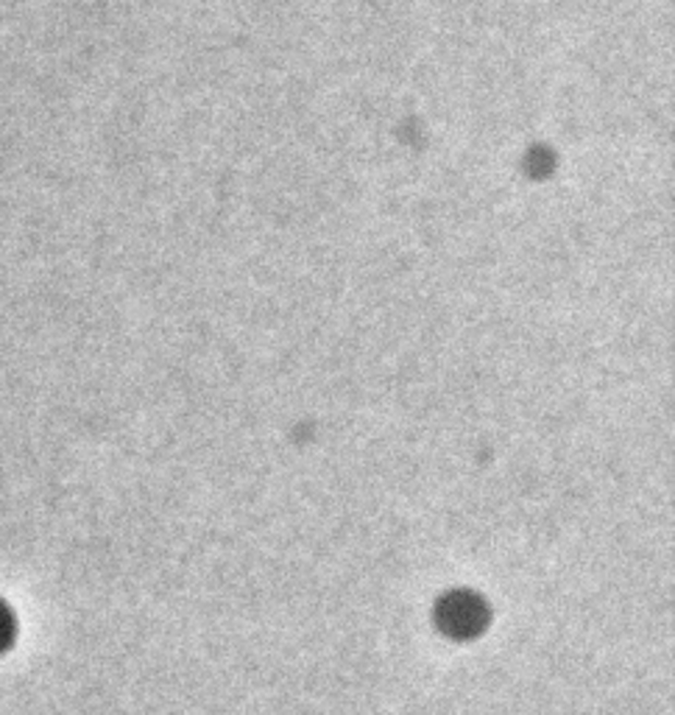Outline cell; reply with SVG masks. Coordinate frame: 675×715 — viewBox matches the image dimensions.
I'll list each match as a JSON object with an SVG mask.
<instances>
[{
  "label": "cell",
  "instance_id": "6da1fadb",
  "mask_svg": "<svg viewBox=\"0 0 675 715\" xmlns=\"http://www.w3.org/2000/svg\"><path fill=\"white\" fill-rule=\"evenodd\" d=\"M486 621V609L483 604L472 601V595H453L442 604V629L458 634V637H469L472 632H480Z\"/></svg>",
  "mask_w": 675,
  "mask_h": 715
},
{
  "label": "cell",
  "instance_id": "7a4b0ae2",
  "mask_svg": "<svg viewBox=\"0 0 675 715\" xmlns=\"http://www.w3.org/2000/svg\"><path fill=\"white\" fill-rule=\"evenodd\" d=\"M14 637V621H12V612H9L3 604H0V652L12 643Z\"/></svg>",
  "mask_w": 675,
  "mask_h": 715
}]
</instances>
